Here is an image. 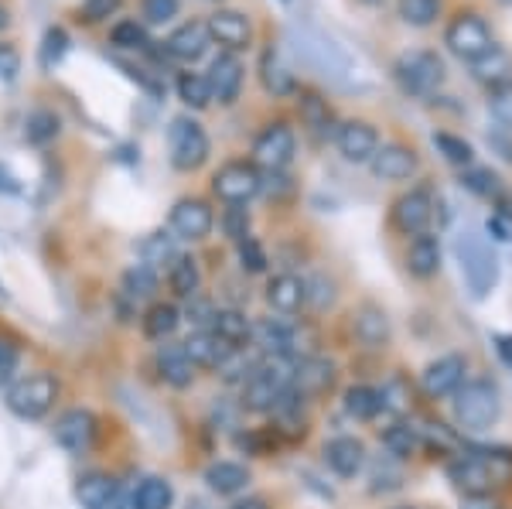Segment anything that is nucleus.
I'll return each mask as SVG.
<instances>
[{
  "mask_svg": "<svg viewBox=\"0 0 512 509\" xmlns=\"http://www.w3.org/2000/svg\"><path fill=\"white\" fill-rule=\"evenodd\" d=\"M431 219H434V199L424 188H410V192L400 195L393 205V226L407 236H424Z\"/></svg>",
  "mask_w": 512,
  "mask_h": 509,
  "instance_id": "12",
  "label": "nucleus"
},
{
  "mask_svg": "<svg viewBox=\"0 0 512 509\" xmlns=\"http://www.w3.org/2000/svg\"><path fill=\"white\" fill-rule=\"evenodd\" d=\"M18 69H21L18 52H14L11 45H0V79H7V82H11L14 76H18Z\"/></svg>",
  "mask_w": 512,
  "mask_h": 509,
  "instance_id": "56",
  "label": "nucleus"
},
{
  "mask_svg": "<svg viewBox=\"0 0 512 509\" xmlns=\"http://www.w3.org/2000/svg\"><path fill=\"white\" fill-rule=\"evenodd\" d=\"M461 182H465L468 192L482 195V199H492V195H499V188H502L499 185V175H492L489 168H472L465 178H461Z\"/></svg>",
  "mask_w": 512,
  "mask_h": 509,
  "instance_id": "48",
  "label": "nucleus"
},
{
  "mask_svg": "<svg viewBox=\"0 0 512 509\" xmlns=\"http://www.w3.org/2000/svg\"><path fill=\"white\" fill-rule=\"evenodd\" d=\"M185 509H212V506L205 503V499H188V503H185Z\"/></svg>",
  "mask_w": 512,
  "mask_h": 509,
  "instance_id": "60",
  "label": "nucleus"
},
{
  "mask_svg": "<svg viewBox=\"0 0 512 509\" xmlns=\"http://www.w3.org/2000/svg\"><path fill=\"white\" fill-rule=\"evenodd\" d=\"M239 260H243V270H250V274L267 270V253H263V246L256 243L253 236H246V240L239 243Z\"/></svg>",
  "mask_w": 512,
  "mask_h": 509,
  "instance_id": "53",
  "label": "nucleus"
},
{
  "mask_svg": "<svg viewBox=\"0 0 512 509\" xmlns=\"http://www.w3.org/2000/svg\"><path fill=\"white\" fill-rule=\"evenodd\" d=\"M294 325H287L284 318H260L253 325V342L270 356H291L294 349Z\"/></svg>",
  "mask_w": 512,
  "mask_h": 509,
  "instance_id": "27",
  "label": "nucleus"
},
{
  "mask_svg": "<svg viewBox=\"0 0 512 509\" xmlns=\"http://www.w3.org/2000/svg\"><path fill=\"white\" fill-rule=\"evenodd\" d=\"M294 369L297 363H291V356H270L267 363L253 366L250 380L243 383V407L253 410V414L277 410L284 393L291 390Z\"/></svg>",
  "mask_w": 512,
  "mask_h": 509,
  "instance_id": "1",
  "label": "nucleus"
},
{
  "mask_svg": "<svg viewBox=\"0 0 512 509\" xmlns=\"http://www.w3.org/2000/svg\"><path fill=\"white\" fill-rule=\"evenodd\" d=\"M454 257H458L461 277H465L468 291H472L475 298H485V294L499 284V260H495V253L489 250V243L478 233H472V229L454 240Z\"/></svg>",
  "mask_w": 512,
  "mask_h": 509,
  "instance_id": "2",
  "label": "nucleus"
},
{
  "mask_svg": "<svg viewBox=\"0 0 512 509\" xmlns=\"http://www.w3.org/2000/svg\"><path fill=\"white\" fill-rule=\"evenodd\" d=\"M362 4H383V0H362Z\"/></svg>",
  "mask_w": 512,
  "mask_h": 509,
  "instance_id": "62",
  "label": "nucleus"
},
{
  "mask_svg": "<svg viewBox=\"0 0 512 509\" xmlns=\"http://www.w3.org/2000/svg\"><path fill=\"white\" fill-rule=\"evenodd\" d=\"M301 120H304V127H311L315 134H325L328 120H332V113H328V103L321 100L318 93H301Z\"/></svg>",
  "mask_w": 512,
  "mask_h": 509,
  "instance_id": "41",
  "label": "nucleus"
},
{
  "mask_svg": "<svg viewBox=\"0 0 512 509\" xmlns=\"http://www.w3.org/2000/svg\"><path fill=\"white\" fill-rule=\"evenodd\" d=\"M209 89H212V100H219L222 106L236 103L239 89H243V62L236 59L233 52H222L216 62L209 65Z\"/></svg>",
  "mask_w": 512,
  "mask_h": 509,
  "instance_id": "18",
  "label": "nucleus"
},
{
  "mask_svg": "<svg viewBox=\"0 0 512 509\" xmlns=\"http://www.w3.org/2000/svg\"><path fill=\"white\" fill-rule=\"evenodd\" d=\"M263 86H267L274 96H287L294 89V76L284 69V62L277 59L274 48H270V52L263 55Z\"/></svg>",
  "mask_w": 512,
  "mask_h": 509,
  "instance_id": "39",
  "label": "nucleus"
},
{
  "mask_svg": "<svg viewBox=\"0 0 512 509\" xmlns=\"http://www.w3.org/2000/svg\"><path fill=\"white\" fill-rule=\"evenodd\" d=\"M18 346L7 339H0V383H7L14 376V369H18Z\"/></svg>",
  "mask_w": 512,
  "mask_h": 509,
  "instance_id": "55",
  "label": "nucleus"
},
{
  "mask_svg": "<svg viewBox=\"0 0 512 509\" xmlns=\"http://www.w3.org/2000/svg\"><path fill=\"white\" fill-rule=\"evenodd\" d=\"M123 291H127L130 298H151V294L158 291V270L147 264L130 267L127 274H123Z\"/></svg>",
  "mask_w": 512,
  "mask_h": 509,
  "instance_id": "40",
  "label": "nucleus"
},
{
  "mask_svg": "<svg viewBox=\"0 0 512 509\" xmlns=\"http://www.w3.org/2000/svg\"><path fill=\"white\" fill-rule=\"evenodd\" d=\"M65 52H69V35H65L62 28H48L45 45H41V65H45V69H52V65L62 62Z\"/></svg>",
  "mask_w": 512,
  "mask_h": 509,
  "instance_id": "49",
  "label": "nucleus"
},
{
  "mask_svg": "<svg viewBox=\"0 0 512 509\" xmlns=\"http://www.w3.org/2000/svg\"><path fill=\"white\" fill-rule=\"evenodd\" d=\"M489 110H492V117L512 134V82H502V86L492 89V93H489Z\"/></svg>",
  "mask_w": 512,
  "mask_h": 509,
  "instance_id": "47",
  "label": "nucleus"
},
{
  "mask_svg": "<svg viewBox=\"0 0 512 509\" xmlns=\"http://www.w3.org/2000/svg\"><path fill=\"white\" fill-rule=\"evenodd\" d=\"M267 305L274 308L277 315H297V311L308 305V287L294 274H277L274 281L267 284Z\"/></svg>",
  "mask_w": 512,
  "mask_h": 509,
  "instance_id": "24",
  "label": "nucleus"
},
{
  "mask_svg": "<svg viewBox=\"0 0 512 509\" xmlns=\"http://www.w3.org/2000/svg\"><path fill=\"white\" fill-rule=\"evenodd\" d=\"M168 284L178 298L192 301V298H198V287H202V270H198L192 257H175L171 260V270H168Z\"/></svg>",
  "mask_w": 512,
  "mask_h": 509,
  "instance_id": "33",
  "label": "nucleus"
},
{
  "mask_svg": "<svg viewBox=\"0 0 512 509\" xmlns=\"http://www.w3.org/2000/svg\"><path fill=\"white\" fill-rule=\"evenodd\" d=\"M465 373H468L465 356L451 352V356L434 359V363L427 366L424 373H420V383H424L427 397L441 400V397H454V393L461 390V383H465Z\"/></svg>",
  "mask_w": 512,
  "mask_h": 509,
  "instance_id": "11",
  "label": "nucleus"
},
{
  "mask_svg": "<svg viewBox=\"0 0 512 509\" xmlns=\"http://www.w3.org/2000/svg\"><path fill=\"white\" fill-rule=\"evenodd\" d=\"M352 332L366 349H383L390 342V318L379 305H362L352 318Z\"/></svg>",
  "mask_w": 512,
  "mask_h": 509,
  "instance_id": "25",
  "label": "nucleus"
},
{
  "mask_svg": "<svg viewBox=\"0 0 512 509\" xmlns=\"http://www.w3.org/2000/svg\"><path fill=\"white\" fill-rule=\"evenodd\" d=\"M407 270L417 277V281H431V277L441 270V246H437L434 236H414L407 250Z\"/></svg>",
  "mask_w": 512,
  "mask_h": 509,
  "instance_id": "29",
  "label": "nucleus"
},
{
  "mask_svg": "<svg viewBox=\"0 0 512 509\" xmlns=\"http://www.w3.org/2000/svg\"><path fill=\"white\" fill-rule=\"evenodd\" d=\"M383 445H386V451H390L393 458H410L417 451L420 438H417V431L410 428V424L396 421V424H390V428L383 431Z\"/></svg>",
  "mask_w": 512,
  "mask_h": 509,
  "instance_id": "37",
  "label": "nucleus"
},
{
  "mask_svg": "<svg viewBox=\"0 0 512 509\" xmlns=\"http://www.w3.org/2000/svg\"><path fill=\"white\" fill-rule=\"evenodd\" d=\"M502 417V397L489 380H472L461 383V390L454 393V421L465 431H489Z\"/></svg>",
  "mask_w": 512,
  "mask_h": 509,
  "instance_id": "3",
  "label": "nucleus"
},
{
  "mask_svg": "<svg viewBox=\"0 0 512 509\" xmlns=\"http://www.w3.org/2000/svg\"><path fill=\"white\" fill-rule=\"evenodd\" d=\"M76 499L82 503V509H123L117 479H110V475H103V472L82 475L76 486Z\"/></svg>",
  "mask_w": 512,
  "mask_h": 509,
  "instance_id": "21",
  "label": "nucleus"
},
{
  "mask_svg": "<svg viewBox=\"0 0 512 509\" xmlns=\"http://www.w3.org/2000/svg\"><path fill=\"white\" fill-rule=\"evenodd\" d=\"M212 332L219 335L226 346H233V349H243L246 342L253 339V322L243 315V311H236V308H229V311H216V318H212Z\"/></svg>",
  "mask_w": 512,
  "mask_h": 509,
  "instance_id": "31",
  "label": "nucleus"
},
{
  "mask_svg": "<svg viewBox=\"0 0 512 509\" xmlns=\"http://www.w3.org/2000/svg\"><path fill=\"white\" fill-rule=\"evenodd\" d=\"M24 134H28V141H31V144H48V141H55V137H59V117H55V113H48V110L31 113V117H28V127H24Z\"/></svg>",
  "mask_w": 512,
  "mask_h": 509,
  "instance_id": "43",
  "label": "nucleus"
},
{
  "mask_svg": "<svg viewBox=\"0 0 512 509\" xmlns=\"http://www.w3.org/2000/svg\"><path fill=\"white\" fill-rule=\"evenodd\" d=\"M472 72H475V79L492 82V89H495V86H502V82H509V76H512V55L502 52L499 45H492V52H485L482 59L472 62Z\"/></svg>",
  "mask_w": 512,
  "mask_h": 509,
  "instance_id": "34",
  "label": "nucleus"
},
{
  "mask_svg": "<svg viewBox=\"0 0 512 509\" xmlns=\"http://www.w3.org/2000/svg\"><path fill=\"white\" fill-rule=\"evenodd\" d=\"M396 509H414V506H396Z\"/></svg>",
  "mask_w": 512,
  "mask_h": 509,
  "instance_id": "63",
  "label": "nucleus"
},
{
  "mask_svg": "<svg viewBox=\"0 0 512 509\" xmlns=\"http://www.w3.org/2000/svg\"><path fill=\"white\" fill-rule=\"evenodd\" d=\"M117 11H120V0H86V4L79 7V21L99 24V21L113 18Z\"/></svg>",
  "mask_w": 512,
  "mask_h": 509,
  "instance_id": "51",
  "label": "nucleus"
},
{
  "mask_svg": "<svg viewBox=\"0 0 512 509\" xmlns=\"http://www.w3.org/2000/svg\"><path fill=\"white\" fill-rule=\"evenodd\" d=\"M164 260H175V243H171L168 233H151L144 240V264L158 267Z\"/></svg>",
  "mask_w": 512,
  "mask_h": 509,
  "instance_id": "46",
  "label": "nucleus"
},
{
  "mask_svg": "<svg viewBox=\"0 0 512 509\" xmlns=\"http://www.w3.org/2000/svg\"><path fill=\"white\" fill-rule=\"evenodd\" d=\"M222 229H226L229 240L243 243L246 236H250V216H246V209H239V205L226 209V216H222Z\"/></svg>",
  "mask_w": 512,
  "mask_h": 509,
  "instance_id": "50",
  "label": "nucleus"
},
{
  "mask_svg": "<svg viewBox=\"0 0 512 509\" xmlns=\"http://www.w3.org/2000/svg\"><path fill=\"white\" fill-rule=\"evenodd\" d=\"M263 188V175L250 161H229L222 164L212 178V192L229 205H246Z\"/></svg>",
  "mask_w": 512,
  "mask_h": 509,
  "instance_id": "9",
  "label": "nucleus"
},
{
  "mask_svg": "<svg viewBox=\"0 0 512 509\" xmlns=\"http://www.w3.org/2000/svg\"><path fill=\"white\" fill-rule=\"evenodd\" d=\"M205 28H209V38L219 41L226 52H243V48H250V41H253V24L246 14H239V11L209 14Z\"/></svg>",
  "mask_w": 512,
  "mask_h": 509,
  "instance_id": "17",
  "label": "nucleus"
},
{
  "mask_svg": "<svg viewBox=\"0 0 512 509\" xmlns=\"http://www.w3.org/2000/svg\"><path fill=\"white\" fill-rule=\"evenodd\" d=\"M168 154L178 171H198L209 161V134L192 117H178L168 127Z\"/></svg>",
  "mask_w": 512,
  "mask_h": 509,
  "instance_id": "6",
  "label": "nucleus"
},
{
  "mask_svg": "<svg viewBox=\"0 0 512 509\" xmlns=\"http://www.w3.org/2000/svg\"><path fill=\"white\" fill-rule=\"evenodd\" d=\"M110 41H113L117 48H147V45H151V41H147L144 24H137V21H120V24H113Z\"/></svg>",
  "mask_w": 512,
  "mask_h": 509,
  "instance_id": "45",
  "label": "nucleus"
},
{
  "mask_svg": "<svg viewBox=\"0 0 512 509\" xmlns=\"http://www.w3.org/2000/svg\"><path fill=\"white\" fill-rule=\"evenodd\" d=\"M178 96H181V103L192 106V110H205V106L212 103L209 79L198 76V72H185V76L178 79Z\"/></svg>",
  "mask_w": 512,
  "mask_h": 509,
  "instance_id": "38",
  "label": "nucleus"
},
{
  "mask_svg": "<svg viewBox=\"0 0 512 509\" xmlns=\"http://www.w3.org/2000/svg\"><path fill=\"white\" fill-rule=\"evenodd\" d=\"M0 192H7V195L21 192L18 178H14V175H11V171H7V168H0Z\"/></svg>",
  "mask_w": 512,
  "mask_h": 509,
  "instance_id": "58",
  "label": "nucleus"
},
{
  "mask_svg": "<svg viewBox=\"0 0 512 509\" xmlns=\"http://www.w3.org/2000/svg\"><path fill=\"white\" fill-rule=\"evenodd\" d=\"M441 14V0H400V18L414 28H427Z\"/></svg>",
  "mask_w": 512,
  "mask_h": 509,
  "instance_id": "42",
  "label": "nucleus"
},
{
  "mask_svg": "<svg viewBox=\"0 0 512 509\" xmlns=\"http://www.w3.org/2000/svg\"><path fill=\"white\" fill-rule=\"evenodd\" d=\"M444 45H448L458 59L478 62L485 52H492L495 41H492L489 24L478 18V14L465 11V14H458V18L448 24V31H444Z\"/></svg>",
  "mask_w": 512,
  "mask_h": 509,
  "instance_id": "7",
  "label": "nucleus"
},
{
  "mask_svg": "<svg viewBox=\"0 0 512 509\" xmlns=\"http://www.w3.org/2000/svg\"><path fill=\"white\" fill-rule=\"evenodd\" d=\"M383 393L373 390V387H352L345 390V410L355 421H373V417L383 410Z\"/></svg>",
  "mask_w": 512,
  "mask_h": 509,
  "instance_id": "36",
  "label": "nucleus"
},
{
  "mask_svg": "<svg viewBox=\"0 0 512 509\" xmlns=\"http://www.w3.org/2000/svg\"><path fill=\"white\" fill-rule=\"evenodd\" d=\"M229 509H267V499H260V496H246V499H239V503H233Z\"/></svg>",
  "mask_w": 512,
  "mask_h": 509,
  "instance_id": "59",
  "label": "nucleus"
},
{
  "mask_svg": "<svg viewBox=\"0 0 512 509\" xmlns=\"http://www.w3.org/2000/svg\"><path fill=\"white\" fill-rule=\"evenodd\" d=\"M181 349H185L188 359L202 369H219L222 363H226L229 352H233V346H226L212 328H202V332L188 335V342H181Z\"/></svg>",
  "mask_w": 512,
  "mask_h": 509,
  "instance_id": "26",
  "label": "nucleus"
},
{
  "mask_svg": "<svg viewBox=\"0 0 512 509\" xmlns=\"http://www.w3.org/2000/svg\"><path fill=\"white\" fill-rule=\"evenodd\" d=\"M396 79L407 93L414 96H431L444 82V65L434 52H403L393 65Z\"/></svg>",
  "mask_w": 512,
  "mask_h": 509,
  "instance_id": "8",
  "label": "nucleus"
},
{
  "mask_svg": "<svg viewBox=\"0 0 512 509\" xmlns=\"http://www.w3.org/2000/svg\"><path fill=\"white\" fill-rule=\"evenodd\" d=\"M171 499H175V489H171V482L161 479V475H147V479L134 489V496H130L127 509H168Z\"/></svg>",
  "mask_w": 512,
  "mask_h": 509,
  "instance_id": "32",
  "label": "nucleus"
},
{
  "mask_svg": "<svg viewBox=\"0 0 512 509\" xmlns=\"http://www.w3.org/2000/svg\"><path fill=\"white\" fill-rule=\"evenodd\" d=\"M434 147L444 154V161L458 164V168H468L472 158H475L472 144H465L461 137H454V134H434Z\"/></svg>",
  "mask_w": 512,
  "mask_h": 509,
  "instance_id": "44",
  "label": "nucleus"
},
{
  "mask_svg": "<svg viewBox=\"0 0 512 509\" xmlns=\"http://www.w3.org/2000/svg\"><path fill=\"white\" fill-rule=\"evenodd\" d=\"M7 21H11V18H7V7H4V4H0V31H4V28H7Z\"/></svg>",
  "mask_w": 512,
  "mask_h": 509,
  "instance_id": "61",
  "label": "nucleus"
},
{
  "mask_svg": "<svg viewBox=\"0 0 512 509\" xmlns=\"http://www.w3.org/2000/svg\"><path fill=\"white\" fill-rule=\"evenodd\" d=\"M461 509H502V503L492 499V492H485V496H465Z\"/></svg>",
  "mask_w": 512,
  "mask_h": 509,
  "instance_id": "57",
  "label": "nucleus"
},
{
  "mask_svg": "<svg viewBox=\"0 0 512 509\" xmlns=\"http://www.w3.org/2000/svg\"><path fill=\"white\" fill-rule=\"evenodd\" d=\"M55 441H59L69 455H82V451H89L96 441V417L82 407L65 410V414L59 417V424H55Z\"/></svg>",
  "mask_w": 512,
  "mask_h": 509,
  "instance_id": "14",
  "label": "nucleus"
},
{
  "mask_svg": "<svg viewBox=\"0 0 512 509\" xmlns=\"http://www.w3.org/2000/svg\"><path fill=\"white\" fill-rule=\"evenodd\" d=\"M294 147H297V137L287 123H270L253 144V161L267 171H284L287 164L294 158Z\"/></svg>",
  "mask_w": 512,
  "mask_h": 509,
  "instance_id": "10",
  "label": "nucleus"
},
{
  "mask_svg": "<svg viewBox=\"0 0 512 509\" xmlns=\"http://www.w3.org/2000/svg\"><path fill=\"white\" fill-rule=\"evenodd\" d=\"M332 387H335V363L332 359L311 356V359H304V363H297L294 380H291L294 393H301V397H318V393H328Z\"/></svg>",
  "mask_w": 512,
  "mask_h": 509,
  "instance_id": "22",
  "label": "nucleus"
},
{
  "mask_svg": "<svg viewBox=\"0 0 512 509\" xmlns=\"http://www.w3.org/2000/svg\"><path fill=\"white\" fill-rule=\"evenodd\" d=\"M369 164H373V175L383 182H407L417 175V154L403 144H383Z\"/></svg>",
  "mask_w": 512,
  "mask_h": 509,
  "instance_id": "19",
  "label": "nucleus"
},
{
  "mask_svg": "<svg viewBox=\"0 0 512 509\" xmlns=\"http://www.w3.org/2000/svg\"><path fill=\"white\" fill-rule=\"evenodd\" d=\"M216 226V212L205 199H181L171 209V229L178 233V240H205Z\"/></svg>",
  "mask_w": 512,
  "mask_h": 509,
  "instance_id": "13",
  "label": "nucleus"
},
{
  "mask_svg": "<svg viewBox=\"0 0 512 509\" xmlns=\"http://www.w3.org/2000/svg\"><path fill=\"white\" fill-rule=\"evenodd\" d=\"M55 397H59L55 376L31 373L11 387V393H7V407H11V414H18L21 421H41V417L55 407Z\"/></svg>",
  "mask_w": 512,
  "mask_h": 509,
  "instance_id": "4",
  "label": "nucleus"
},
{
  "mask_svg": "<svg viewBox=\"0 0 512 509\" xmlns=\"http://www.w3.org/2000/svg\"><path fill=\"white\" fill-rule=\"evenodd\" d=\"M304 287H308V301H311V305H315L318 311H325V308H332V305H335V284L328 281L325 274H318L315 281L304 284Z\"/></svg>",
  "mask_w": 512,
  "mask_h": 509,
  "instance_id": "52",
  "label": "nucleus"
},
{
  "mask_svg": "<svg viewBox=\"0 0 512 509\" xmlns=\"http://www.w3.org/2000/svg\"><path fill=\"white\" fill-rule=\"evenodd\" d=\"M209 28H205L202 21H188L181 24V28H175L168 35V41H164V52L171 55V59L178 62H195L205 55V48H209Z\"/></svg>",
  "mask_w": 512,
  "mask_h": 509,
  "instance_id": "23",
  "label": "nucleus"
},
{
  "mask_svg": "<svg viewBox=\"0 0 512 509\" xmlns=\"http://www.w3.org/2000/svg\"><path fill=\"white\" fill-rule=\"evenodd\" d=\"M335 144H338V151H342L345 161L366 164V161H373V154L379 151V134H376L373 123L349 120V123H342V127H338Z\"/></svg>",
  "mask_w": 512,
  "mask_h": 509,
  "instance_id": "16",
  "label": "nucleus"
},
{
  "mask_svg": "<svg viewBox=\"0 0 512 509\" xmlns=\"http://www.w3.org/2000/svg\"><path fill=\"white\" fill-rule=\"evenodd\" d=\"M448 479L465 492V496H485V492H492L495 486V469H492V462H485V458H478V455H458L448 465Z\"/></svg>",
  "mask_w": 512,
  "mask_h": 509,
  "instance_id": "15",
  "label": "nucleus"
},
{
  "mask_svg": "<svg viewBox=\"0 0 512 509\" xmlns=\"http://www.w3.org/2000/svg\"><path fill=\"white\" fill-rule=\"evenodd\" d=\"M144 21L147 24H168L178 14V0H144Z\"/></svg>",
  "mask_w": 512,
  "mask_h": 509,
  "instance_id": "54",
  "label": "nucleus"
},
{
  "mask_svg": "<svg viewBox=\"0 0 512 509\" xmlns=\"http://www.w3.org/2000/svg\"><path fill=\"white\" fill-rule=\"evenodd\" d=\"M178 322H181V311L175 305H164V301H158V305H151V311L144 315V335L154 342H164L178 328Z\"/></svg>",
  "mask_w": 512,
  "mask_h": 509,
  "instance_id": "35",
  "label": "nucleus"
},
{
  "mask_svg": "<svg viewBox=\"0 0 512 509\" xmlns=\"http://www.w3.org/2000/svg\"><path fill=\"white\" fill-rule=\"evenodd\" d=\"M291 38H294V52L301 55L311 69H318L321 76L342 79L345 72H352L349 55H345L332 38L318 35V31H311V28H291Z\"/></svg>",
  "mask_w": 512,
  "mask_h": 509,
  "instance_id": "5",
  "label": "nucleus"
},
{
  "mask_svg": "<svg viewBox=\"0 0 512 509\" xmlns=\"http://www.w3.org/2000/svg\"><path fill=\"white\" fill-rule=\"evenodd\" d=\"M195 363L188 359V352L181 346H164L158 349V373L164 383H171L175 390H185L195 383Z\"/></svg>",
  "mask_w": 512,
  "mask_h": 509,
  "instance_id": "28",
  "label": "nucleus"
},
{
  "mask_svg": "<svg viewBox=\"0 0 512 509\" xmlns=\"http://www.w3.org/2000/svg\"><path fill=\"white\" fill-rule=\"evenodd\" d=\"M205 482H209V489L219 492V496H236V492H243L246 482H250V469L239 462H212L209 469H205Z\"/></svg>",
  "mask_w": 512,
  "mask_h": 509,
  "instance_id": "30",
  "label": "nucleus"
},
{
  "mask_svg": "<svg viewBox=\"0 0 512 509\" xmlns=\"http://www.w3.org/2000/svg\"><path fill=\"white\" fill-rule=\"evenodd\" d=\"M325 462L338 479H355L366 465V445L359 438H349V434H338L325 445Z\"/></svg>",
  "mask_w": 512,
  "mask_h": 509,
  "instance_id": "20",
  "label": "nucleus"
}]
</instances>
